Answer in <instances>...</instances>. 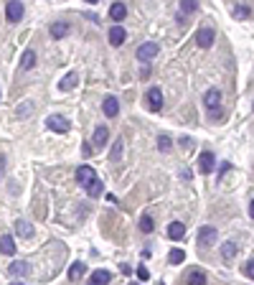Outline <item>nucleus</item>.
<instances>
[{
  "mask_svg": "<svg viewBox=\"0 0 254 285\" xmlns=\"http://www.w3.org/2000/svg\"><path fill=\"white\" fill-rule=\"evenodd\" d=\"M120 270H122L125 275H130V273H132V270H130V265H125V262H122V265H120Z\"/></svg>",
  "mask_w": 254,
  "mask_h": 285,
  "instance_id": "nucleus-36",
  "label": "nucleus"
},
{
  "mask_svg": "<svg viewBox=\"0 0 254 285\" xmlns=\"http://www.w3.org/2000/svg\"><path fill=\"white\" fill-rule=\"evenodd\" d=\"M198 10V0H181V13H196Z\"/></svg>",
  "mask_w": 254,
  "mask_h": 285,
  "instance_id": "nucleus-28",
  "label": "nucleus"
},
{
  "mask_svg": "<svg viewBox=\"0 0 254 285\" xmlns=\"http://www.w3.org/2000/svg\"><path fill=\"white\" fill-rule=\"evenodd\" d=\"M69 31H71L69 20H56V23H51V38H56V41H61Z\"/></svg>",
  "mask_w": 254,
  "mask_h": 285,
  "instance_id": "nucleus-11",
  "label": "nucleus"
},
{
  "mask_svg": "<svg viewBox=\"0 0 254 285\" xmlns=\"http://www.w3.org/2000/svg\"><path fill=\"white\" fill-rule=\"evenodd\" d=\"M237 252H239V247H237L234 242H224V245H221V257H224L226 262H229V260H234Z\"/></svg>",
  "mask_w": 254,
  "mask_h": 285,
  "instance_id": "nucleus-24",
  "label": "nucleus"
},
{
  "mask_svg": "<svg viewBox=\"0 0 254 285\" xmlns=\"http://www.w3.org/2000/svg\"><path fill=\"white\" fill-rule=\"evenodd\" d=\"M33 67H36V51H33V49H26L23 61H20V69L28 72V69H33Z\"/></svg>",
  "mask_w": 254,
  "mask_h": 285,
  "instance_id": "nucleus-22",
  "label": "nucleus"
},
{
  "mask_svg": "<svg viewBox=\"0 0 254 285\" xmlns=\"http://www.w3.org/2000/svg\"><path fill=\"white\" fill-rule=\"evenodd\" d=\"M168 237H171V239H183V237H186V224L173 222L171 227H168Z\"/></svg>",
  "mask_w": 254,
  "mask_h": 285,
  "instance_id": "nucleus-23",
  "label": "nucleus"
},
{
  "mask_svg": "<svg viewBox=\"0 0 254 285\" xmlns=\"http://www.w3.org/2000/svg\"><path fill=\"white\" fill-rule=\"evenodd\" d=\"M196 239H198V245L201 247H211V245H216V239H219V232L214 229V227H201L198 229V234H196Z\"/></svg>",
  "mask_w": 254,
  "mask_h": 285,
  "instance_id": "nucleus-3",
  "label": "nucleus"
},
{
  "mask_svg": "<svg viewBox=\"0 0 254 285\" xmlns=\"http://www.w3.org/2000/svg\"><path fill=\"white\" fill-rule=\"evenodd\" d=\"M28 109L33 112V104H31V102H26L23 107H20V109H18V115H20V117H23V115H28Z\"/></svg>",
  "mask_w": 254,
  "mask_h": 285,
  "instance_id": "nucleus-33",
  "label": "nucleus"
},
{
  "mask_svg": "<svg viewBox=\"0 0 254 285\" xmlns=\"http://www.w3.org/2000/svg\"><path fill=\"white\" fill-rule=\"evenodd\" d=\"M122 150H125V138H115L112 143V153H110V163H122Z\"/></svg>",
  "mask_w": 254,
  "mask_h": 285,
  "instance_id": "nucleus-14",
  "label": "nucleus"
},
{
  "mask_svg": "<svg viewBox=\"0 0 254 285\" xmlns=\"http://www.w3.org/2000/svg\"><path fill=\"white\" fill-rule=\"evenodd\" d=\"M203 104H206L208 109H216V107H221V90H216V87H211V90L203 95Z\"/></svg>",
  "mask_w": 254,
  "mask_h": 285,
  "instance_id": "nucleus-9",
  "label": "nucleus"
},
{
  "mask_svg": "<svg viewBox=\"0 0 254 285\" xmlns=\"http://www.w3.org/2000/svg\"><path fill=\"white\" fill-rule=\"evenodd\" d=\"M137 278H140V280H147V278H150V273H147V268H137Z\"/></svg>",
  "mask_w": 254,
  "mask_h": 285,
  "instance_id": "nucleus-34",
  "label": "nucleus"
},
{
  "mask_svg": "<svg viewBox=\"0 0 254 285\" xmlns=\"http://www.w3.org/2000/svg\"><path fill=\"white\" fill-rule=\"evenodd\" d=\"M28 273H31V268H28V262H23V260H15V262L8 265V275L10 278H23Z\"/></svg>",
  "mask_w": 254,
  "mask_h": 285,
  "instance_id": "nucleus-10",
  "label": "nucleus"
},
{
  "mask_svg": "<svg viewBox=\"0 0 254 285\" xmlns=\"http://www.w3.org/2000/svg\"><path fill=\"white\" fill-rule=\"evenodd\" d=\"M76 84H79V77H76V74L71 72V74H66V77L61 79V84H59V90H61V92H71V90H74Z\"/></svg>",
  "mask_w": 254,
  "mask_h": 285,
  "instance_id": "nucleus-19",
  "label": "nucleus"
},
{
  "mask_svg": "<svg viewBox=\"0 0 254 285\" xmlns=\"http://www.w3.org/2000/svg\"><path fill=\"white\" fill-rule=\"evenodd\" d=\"M226 171H229V163H221V166H219V179L224 176V173H226Z\"/></svg>",
  "mask_w": 254,
  "mask_h": 285,
  "instance_id": "nucleus-35",
  "label": "nucleus"
},
{
  "mask_svg": "<svg viewBox=\"0 0 254 285\" xmlns=\"http://www.w3.org/2000/svg\"><path fill=\"white\" fill-rule=\"evenodd\" d=\"M94 176H97V173H94L92 166H79L76 168V184H81V186H87Z\"/></svg>",
  "mask_w": 254,
  "mask_h": 285,
  "instance_id": "nucleus-12",
  "label": "nucleus"
},
{
  "mask_svg": "<svg viewBox=\"0 0 254 285\" xmlns=\"http://www.w3.org/2000/svg\"><path fill=\"white\" fill-rule=\"evenodd\" d=\"M214 41H216L214 28L203 26V28H198V31H196V46H198V49H211V46H214Z\"/></svg>",
  "mask_w": 254,
  "mask_h": 285,
  "instance_id": "nucleus-1",
  "label": "nucleus"
},
{
  "mask_svg": "<svg viewBox=\"0 0 254 285\" xmlns=\"http://www.w3.org/2000/svg\"><path fill=\"white\" fill-rule=\"evenodd\" d=\"M84 273H87V265H84V262H71V268H69V280H81Z\"/></svg>",
  "mask_w": 254,
  "mask_h": 285,
  "instance_id": "nucleus-20",
  "label": "nucleus"
},
{
  "mask_svg": "<svg viewBox=\"0 0 254 285\" xmlns=\"http://www.w3.org/2000/svg\"><path fill=\"white\" fill-rule=\"evenodd\" d=\"M112 280V273L110 270H94L92 273V285H104Z\"/></svg>",
  "mask_w": 254,
  "mask_h": 285,
  "instance_id": "nucleus-21",
  "label": "nucleus"
},
{
  "mask_svg": "<svg viewBox=\"0 0 254 285\" xmlns=\"http://www.w3.org/2000/svg\"><path fill=\"white\" fill-rule=\"evenodd\" d=\"M140 232H145V234L155 232V222H153L150 214H142V216H140Z\"/></svg>",
  "mask_w": 254,
  "mask_h": 285,
  "instance_id": "nucleus-25",
  "label": "nucleus"
},
{
  "mask_svg": "<svg viewBox=\"0 0 254 285\" xmlns=\"http://www.w3.org/2000/svg\"><path fill=\"white\" fill-rule=\"evenodd\" d=\"M84 189H87V193L92 196V199H97V196H102V181H99L97 176H94V179H92L87 186H84Z\"/></svg>",
  "mask_w": 254,
  "mask_h": 285,
  "instance_id": "nucleus-26",
  "label": "nucleus"
},
{
  "mask_svg": "<svg viewBox=\"0 0 254 285\" xmlns=\"http://www.w3.org/2000/svg\"><path fill=\"white\" fill-rule=\"evenodd\" d=\"M23 13H26L23 3H20V0H10L8 8H5V18H8V23H18V20H23Z\"/></svg>",
  "mask_w": 254,
  "mask_h": 285,
  "instance_id": "nucleus-5",
  "label": "nucleus"
},
{
  "mask_svg": "<svg viewBox=\"0 0 254 285\" xmlns=\"http://www.w3.org/2000/svg\"><path fill=\"white\" fill-rule=\"evenodd\" d=\"M3 171H5V156H0V176H3Z\"/></svg>",
  "mask_w": 254,
  "mask_h": 285,
  "instance_id": "nucleus-37",
  "label": "nucleus"
},
{
  "mask_svg": "<svg viewBox=\"0 0 254 285\" xmlns=\"http://www.w3.org/2000/svg\"><path fill=\"white\" fill-rule=\"evenodd\" d=\"M107 140H110V130L104 127V125H97V127H94V138H92V143H94V150L104 148V145H107Z\"/></svg>",
  "mask_w": 254,
  "mask_h": 285,
  "instance_id": "nucleus-7",
  "label": "nucleus"
},
{
  "mask_svg": "<svg viewBox=\"0 0 254 285\" xmlns=\"http://www.w3.org/2000/svg\"><path fill=\"white\" fill-rule=\"evenodd\" d=\"M214 166H216L214 153H211V150H203L201 158H198V171H201V173H211V171H214Z\"/></svg>",
  "mask_w": 254,
  "mask_h": 285,
  "instance_id": "nucleus-8",
  "label": "nucleus"
},
{
  "mask_svg": "<svg viewBox=\"0 0 254 285\" xmlns=\"http://www.w3.org/2000/svg\"><path fill=\"white\" fill-rule=\"evenodd\" d=\"M183 260H186L183 250H171V255H168V262H171V265H181Z\"/></svg>",
  "mask_w": 254,
  "mask_h": 285,
  "instance_id": "nucleus-30",
  "label": "nucleus"
},
{
  "mask_svg": "<svg viewBox=\"0 0 254 285\" xmlns=\"http://www.w3.org/2000/svg\"><path fill=\"white\" fill-rule=\"evenodd\" d=\"M249 216H252V219H254V201H252V204H249Z\"/></svg>",
  "mask_w": 254,
  "mask_h": 285,
  "instance_id": "nucleus-38",
  "label": "nucleus"
},
{
  "mask_svg": "<svg viewBox=\"0 0 254 285\" xmlns=\"http://www.w3.org/2000/svg\"><path fill=\"white\" fill-rule=\"evenodd\" d=\"M110 18L117 20V23H120V20H125L127 18V5L125 3H112L110 5Z\"/></svg>",
  "mask_w": 254,
  "mask_h": 285,
  "instance_id": "nucleus-17",
  "label": "nucleus"
},
{
  "mask_svg": "<svg viewBox=\"0 0 254 285\" xmlns=\"http://www.w3.org/2000/svg\"><path fill=\"white\" fill-rule=\"evenodd\" d=\"M0 252L8 255V257L15 255V239H13L10 234H3V237H0Z\"/></svg>",
  "mask_w": 254,
  "mask_h": 285,
  "instance_id": "nucleus-16",
  "label": "nucleus"
},
{
  "mask_svg": "<svg viewBox=\"0 0 254 285\" xmlns=\"http://www.w3.org/2000/svg\"><path fill=\"white\" fill-rule=\"evenodd\" d=\"M15 232H18V237H23V239L33 237V227L26 222V219H18V222H15Z\"/></svg>",
  "mask_w": 254,
  "mask_h": 285,
  "instance_id": "nucleus-18",
  "label": "nucleus"
},
{
  "mask_svg": "<svg viewBox=\"0 0 254 285\" xmlns=\"http://www.w3.org/2000/svg\"><path fill=\"white\" fill-rule=\"evenodd\" d=\"M87 3H97V0H87Z\"/></svg>",
  "mask_w": 254,
  "mask_h": 285,
  "instance_id": "nucleus-39",
  "label": "nucleus"
},
{
  "mask_svg": "<svg viewBox=\"0 0 254 285\" xmlns=\"http://www.w3.org/2000/svg\"><path fill=\"white\" fill-rule=\"evenodd\" d=\"M125 38H127V31L122 26H112L110 28V43H112V46H122Z\"/></svg>",
  "mask_w": 254,
  "mask_h": 285,
  "instance_id": "nucleus-15",
  "label": "nucleus"
},
{
  "mask_svg": "<svg viewBox=\"0 0 254 285\" xmlns=\"http://www.w3.org/2000/svg\"><path fill=\"white\" fill-rule=\"evenodd\" d=\"M102 109H104V115H107V117H117V115H120V102H117V97H104Z\"/></svg>",
  "mask_w": 254,
  "mask_h": 285,
  "instance_id": "nucleus-13",
  "label": "nucleus"
},
{
  "mask_svg": "<svg viewBox=\"0 0 254 285\" xmlns=\"http://www.w3.org/2000/svg\"><path fill=\"white\" fill-rule=\"evenodd\" d=\"M242 273H244L247 278H252V280H254V260H249V262H247V265L242 268Z\"/></svg>",
  "mask_w": 254,
  "mask_h": 285,
  "instance_id": "nucleus-32",
  "label": "nucleus"
},
{
  "mask_svg": "<svg viewBox=\"0 0 254 285\" xmlns=\"http://www.w3.org/2000/svg\"><path fill=\"white\" fill-rule=\"evenodd\" d=\"M158 150H160V153H171V150H173V140L168 138V135H160V138H158Z\"/></svg>",
  "mask_w": 254,
  "mask_h": 285,
  "instance_id": "nucleus-29",
  "label": "nucleus"
},
{
  "mask_svg": "<svg viewBox=\"0 0 254 285\" xmlns=\"http://www.w3.org/2000/svg\"><path fill=\"white\" fill-rule=\"evenodd\" d=\"M145 102H147V109H150V112H160L163 109V92L158 87H150L147 95H145Z\"/></svg>",
  "mask_w": 254,
  "mask_h": 285,
  "instance_id": "nucleus-2",
  "label": "nucleus"
},
{
  "mask_svg": "<svg viewBox=\"0 0 254 285\" xmlns=\"http://www.w3.org/2000/svg\"><path fill=\"white\" fill-rule=\"evenodd\" d=\"M158 51H160L158 43L147 41V43H142V46L137 49V61H153V59L158 56Z\"/></svg>",
  "mask_w": 254,
  "mask_h": 285,
  "instance_id": "nucleus-6",
  "label": "nucleus"
},
{
  "mask_svg": "<svg viewBox=\"0 0 254 285\" xmlns=\"http://www.w3.org/2000/svg\"><path fill=\"white\" fill-rule=\"evenodd\" d=\"M186 280H188L190 285H193V283H196V285H203V283H206V273H203V270H190V273L186 275Z\"/></svg>",
  "mask_w": 254,
  "mask_h": 285,
  "instance_id": "nucleus-27",
  "label": "nucleus"
},
{
  "mask_svg": "<svg viewBox=\"0 0 254 285\" xmlns=\"http://www.w3.org/2000/svg\"><path fill=\"white\" fill-rule=\"evenodd\" d=\"M46 127L54 130V133H61V135H64V133H69L71 125H69V120L64 117V115H49V117H46Z\"/></svg>",
  "mask_w": 254,
  "mask_h": 285,
  "instance_id": "nucleus-4",
  "label": "nucleus"
},
{
  "mask_svg": "<svg viewBox=\"0 0 254 285\" xmlns=\"http://www.w3.org/2000/svg\"><path fill=\"white\" fill-rule=\"evenodd\" d=\"M234 18L237 20H247L249 18V8L247 5H234Z\"/></svg>",
  "mask_w": 254,
  "mask_h": 285,
  "instance_id": "nucleus-31",
  "label": "nucleus"
}]
</instances>
